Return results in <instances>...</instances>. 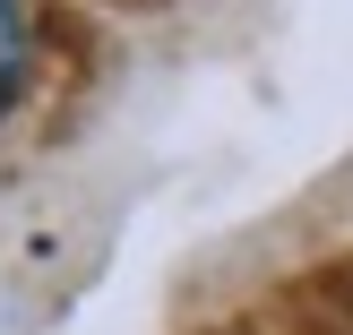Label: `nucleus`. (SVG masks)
<instances>
[{
    "instance_id": "nucleus-1",
    "label": "nucleus",
    "mask_w": 353,
    "mask_h": 335,
    "mask_svg": "<svg viewBox=\"0 0 353 335\" xmlns=\"http://www.w3.org/2000/svg\"><path fill=\"white\" fill-rule=\"evenodd\" d=\"M26 69H34L26 17H17V0H0V120L17 112V95H26Z\"/></svg>"
}]
</instances>
